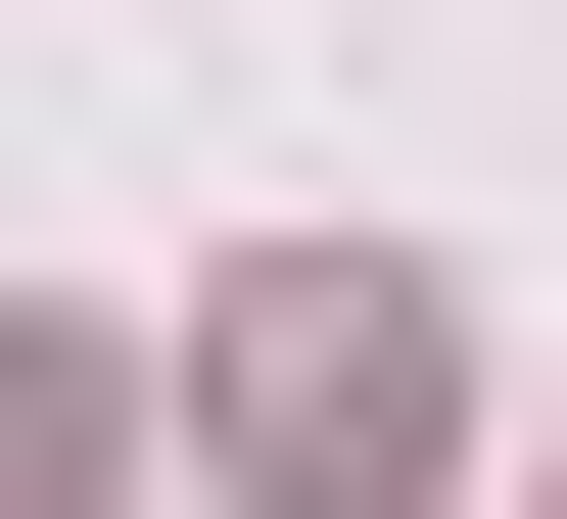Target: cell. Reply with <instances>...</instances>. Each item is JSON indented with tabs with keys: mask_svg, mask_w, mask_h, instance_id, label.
Segmentation results:
<instances>
[{
	"mask_svg": "<svg viewBox=\"0 0 567 519\" xmlns=\"http://www.w3.org/2000/svg\"><path fill=\"white\" fill-rule=\"evenodd\" d=\"M189 473L237 519H425L473 473V331H425V283H237V331H189Z\"/></svg>",
	"mask_w": 567,
	"mask_h": 519,
	"instance_id": "6da1fadb",
	"label": "cell"
}]
</instances>
